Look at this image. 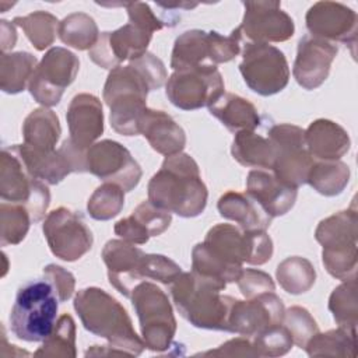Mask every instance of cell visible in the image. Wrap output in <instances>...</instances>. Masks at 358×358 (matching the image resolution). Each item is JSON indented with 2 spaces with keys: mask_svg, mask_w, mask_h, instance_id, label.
<instances>
[{
  "mask_svg": "<svg viewBox=\"0 0 358 358\" xmlns=\"http://www.w3.org/2000/svg\"><path fill=\"white\" fill-rule=\"evenodd\" d=\"M147 190L154 206L179 217H197L207 206L208 192L199 165L185 152L165 157L159 171L150 179Z\"/></svg>",
  "mask_w": 358,
  "mask_h": 358,
  "instance_id": "1",
  "label": "cell"
},
{
  "mask_svg": "<svg viewBox=\"0 0 358 358\" xmlns=\"http://www.w3.org/2000/svg\"><path fill=\"white\" fill-rule=\"evenodd\" d=\"M74 309L85 330L108 340L110 347L124 355L136 357L145 348L126 309L106 291L98 287L80 289L74 296Z\"/></svg>",
  "mask_w": 358,
  "mask_h": 358,
  "instance_id": "2",
  "label": "cell"
},
{
  "mask_svg": "<svg viewBox=\"0 0 358 358\" xmlns=\"http://www.w3.org/2000/svg\"><path fill=\"white\" fill-rule=\"evenodd\" d=\"M227 284L194 271L180 273L171 284V296L179 313L194 327L228 331V316L235 298L222 295Z\"/></svg>",
  "mask_w": 358,
  "mask_h": 358,
  "instance_id": "3",
  "label": "cell"
},
{
  "mask_svg": "<svg viewBox=\"0 0 358 358\" xmlns=\"http://www.w3.org/2000/svg\"><path fill=\"white\" fill-rule=\"evenodd\" d=\"M150 91H154L151 83L134 62L109 71L102 96L110 109L109 120L116 133L122 136L140 134L138 122L147 109Z\"/></svg>",
  "mask_w": 358,
  "mask_h": 358,
  "instance_id": "4",
  "label": "cell"
},
{
  "mask_svg": "<svg viewBox=\"0 0 358 358\" xmlns=\"http://www.w3.org/2000/svg\"><path fill=\"white\" fill-rule=\"evenodd\" d=\"M59 298L53 285L42 278L21 285L10 313L13 334L28 343L43 341L56 326Z\"/></svg>",
  "mask_w": 358,
  "mask_h": 358,
  "instance_id": "5",
  "label": "cell"
},
{
  "mask_svg": "<svg viewBox=\"0 0 358 358\" xmlns=\"http://www.w3.org/2000/svg\"><path fill=\"white\" fill-rule=\"evenodd\" d=\"M355 204L319 222L315 231L322 245V262L330 275L337 280H352L357 275L358 214Z\"/></svg>",
  "mask_w": 358,
  "mask_h": 358,
  "instance_id": "6",
  "label": "cell"
},
{
  "mask_svg": "<svg viewBox=\"0 0 358 358\" xmlns=\"http://www.w3.org/2000/svg\"><path fill=\"white\" fill-rule=\"evenodd\" d=\"M140 322L145 348L162 352L173 345L176 319L166 294L150 281L140 282L130 295Z\"/></svg>",
  "mask_w": 358,
  "mask_h": 358,
  "instance_id": "7",
  "label": "cell"
},
{
  "mask_svg": "<svg viewBox=\"0 0 358 358\" xmlns=\"http://www.w3.org/2000/svg\"><path fill=\"white\" fill-rule=\"evenodd\" d=\"M203 242L234 268H242L243 263L260 266L273 256V241L266 231H243L231 224H217L208 229Z\"/></svg>",
  "mask_w": 358,
  "mask_h": 358,
  "instance_id": "8",
  "label": "cell"
},
{
  "mask_svg": "<svg viewBox=\"0 0 358 358\" xmlns=\"http://www.w3.org/2000/svg\"><path fill=\"white\" fill-rule=\"evenodd\" d=\"M0 196L4 201L25 206L32 222H39L43 218L50 201L45 182L31 175L13 145L4 147L1 151Z\"/></svg>",
  "mask_w": 358,
  "mask_h": 358,
  "instance_id": "9",
  "label": "cell"
},
{
  "mask_svg": "<svg viewBox=\"0 0 358 358\" xmlns=\"http://www.w3.org/2000/svg\"><path fill=\"white\" fill-rule=\"evenodd\" d=\"M242 43L239 71L246 85L262 96L282 91L289 80V67L284 53L270 43Z\"/></svg>",
  "mask_w": 358,
  "mask_h": 358,
  "instance_id": "10",
  "label": "cell"
},
{
  "mask_svg": "<svg viewBox=\"0 0 358 358\" xmlns=\"http://www.w3.org/2000/svg\"><path fill=\"white\" fill-rule=\"evenodd\" d=\"M267 138L275 152L271 165L275 178L295 189L306 183L315 159L306 148L305 130L289 123L274 124L270 127Z\"/></svg>",
  "mask_w": 358,
  "mask_h": 358,
  "instance_id": "11",
  "label": "cell"
},
{
  "mask_svg": "<svg viewBox=\"0 0 358 358\" xmlns=\"http://www.w3.org/2000/svg\"><path fill=\"white\" fill-rule=\"evenodd\" d=\"M165 94L182 110L211 106L224 94V80L217 66L206 64L173 71L166 80Z\"/></svg>",
  "mask_w": 358,
  "mask_h": 358,
  "instance_id": "12",
  "label": "cell"
},
{
  "mask_svg": "<svg viewBox=\"0 0 358 358\" xmlns=\"http://www.w3.org/2000/svg\"><path fill=\"white\" fill-rule=\"evenodd\" d=\"M78 69L80 60L73 52L60 46L50 48L38 63L28 83V91L45 108L55 106L60 102L64 90L76 80Z\"/></svg>",
  "mask_w": 358,
  "mask_h": 358,
  "instance_id": "13",
  "label": "cell"
},
{
  "mask_svg": "<svg viewBox=\"0 0 358 358\" xmlns=\"http://www.w3.org/2000/svg\"><path fill=\"white\" fill-rule=\"evenodd\" d=\"M42 231L50 252L64 262H76L92 248L94 236L83 215L66 207L50 211Z\"/></svg>",
  "mask_w": 358,
  "mask_h": 358,
  "instance_id": "14",
  "label": "cell"
},
{
  "mask_svg": "<svg viewBox=\"0 0 358 358\" xmlns=\"http://www.w3.org/2000/svg\"><path fill=\"white\" fill-rule=\"evenodd\" d=\"M85 166L87 172L103 182L120 186L124 192L133 190L143 176V171L130 151L115 140L94 143L85 151Z\"/></svg>",
  "mask_w": 358,
  "mask_h": 358,
  "instance_id": "15",
  "label": "cell"
},
{
  "mask_svg": "<svg viewBox=\"0 0 358 358\" xmlns=\"http://www.w3.org/2000/svg\"><path fill=\"white\" fill-rule=\"evenodd\" d=\"M152 34L151 29L129 21L112 32L99 34L98 41L88 50V56L99 67L113 70L122 62H131L147 53Z\"/></svg>",
  "mask_w": 358,
  "mask_h": 358,
  "instance_id": "16",
  "label": "cell"
},
{
  "mask_svg": "<svg viewBox=\"0 0 358 358\" xmlns=\"http://www.w3.org/2000/svg\"><path fill=\"white\" fill-rule=\"evenodd\" d=\"M245 14L238 27L242 42L270 43L288 41L295 31L292 18L281 8L280 1H243Z\"/></svg>",
  "mask_w": 358,
  "mask_h": 358,
  "instance_id": "17",
  "label": "cell"
},
{
  "mask_svg": "<svg viewBox=\"0 0 358 358\" xmlns=\"http://www.w3.org/2000/svg\"><path fill=\"white\" fill-rule=\"evenodd\" d=\"M284 312V303L274 291L246 301L234 299L228 316V331L253 337L270 326L282 323Z\"/></svg>",
  "mask_w": 358,
  "mask_h": 358,
  "instance_id": "18",
  "label": "cell"
},
{
  "mask_svg": "<svg viewBox=\"0 0 358 358\" xmlns=\"http://www.w3.org/2000/svg\"><path fill=\"white\" fill-rule=\"evenodd\" d=\"M309 35L329 42H343L350 46L357 43V13L337 1H317L305 17Z\"/></svg>",
  "mask_w": 358,
  "mask_h": 358,
  "instance_id": "19",
  "label": "cell"
},
{
  "mask_svg": "<svg viewBox=\"0 0 358 358\" xmlns=\"http://www.w3.org/2000/svg\"><path fill=\"white\" fill-rule=\"evenodd\" d=\"M337 52L338 48L333 42L313 35L302 36L292 69L295 81L309 91L320 87L329 77Z\"/></svg>",
  "mask_w": 358,
  "mask_h": 358,
  "instance_id": "20",
  "label": "cell"
},
{
  "mask_svg": "<svg viewBox=\"0 0 358 358\" xmlns=\"http://www.w3.org/2000/svg\"><path fill=\"white\" fill-rule=\"evenodd\" d=\"M144 255L134 243L123 239H110L102 249L109 282L126 298H130L133 289L144 281L141 273Z\"/></svg>",
  "mask_w": 358,
  "mask_h": 358,
  "instance_id": "21",
  "label": "cell"
},
{
  "mask_svg": "<svg viewBox=\"0 0 358 358\" xmlns=\"http://www.w3.org/2000/svg\"><path fill=\"white\" fill-rule=\"evenodd\" d=\"M70 140L80 150H88L103 133V110L99 98L92 94H77L66 113Z\"/></svg>",
  "mask_w": 358,
  "mask_h": 358,
  "instance_id": "22",
  "label": "cell"
},
{
  "mask_svg": "<svg viewBox=\"0 0 358 358\" xmlns=\"http://www.w3.org/2000/svg\"><path fill=\"white\" fill-rule=\"evenodd\" d=\"M246 193L274 218L287 214L294 207L298 190L282 183L270 171L253 169L248 173Z\"/></svg>",
  "mask_w": 358,
  "mask_h": 358,
  "instance_id": "23",
  "label": "cell"
},
{
  "mask_svg": "<svg viewBox=\"0 0 358 358\" xmlns=\"http://www.w3.org/2000/svg\"><path fill=\"white\" fill-rule=\"evenodd\" d=\"M169 211L154 206L150 200L140 203L131 215L119 220L115 224V234L123 241L134 245H144L151 236H158L171 225Z\"/></svg>",
  "mask_w": 358,
  "mask_h": 358,
  "instance_id": "24",
  "label": "cell"
},
{
  "mask_svg": "<svg viewBox=\"0 0 358 358\" xmlns=\"http://www.w3.org/2000/svg\"><path fill=\"white\" fill-rule=\"evenodd\" d=\"M138 133L152 150L165 157L182 152L186 145L185 130L164 110L147 108L140 117Z\"/></svg>",
  "mask_w": 358,
  "mask_h": 358,
  "instance_id": "25",
  "label": "cell"
},
{
  "mask_svg": "<svg viewBox=\"0 0 358 358\" xmlns=\"http://www.w3.org/2000/svg\"><path fill=\"white\" fill-rule=\"evenodd\" d=\"M305 144L313 159L337 161L350 150L351 140L338 123L316 119L305 130Z\"/></svg>",
  "mask_w": 358,
  "mask_h": 358,
  "instance_id": "26",
  "label": "cell"
},
{
  "mask_svg": "<svg viewBox=\"0 0 358 358\" xmlns=\"http://www.w3.org/2000/svg\"><path fill=\"white\" fill-rule=\"evenodd\" d=\"M217 208L221 217L236 222L243 231H266L271 224V217L248 193L228 190L218 199Z\"/></svg>",
  "mask_w": 358,
  "mask_h": 358,
  "instance_id": "27",
  "label": "cell"
},
{
  "mask_svg": "<svg viewBox=\"0 0 358 358\" xmlns=\"http://www.w3.org/2000/svg\"><path fill=\"white\" fill-rule=\"evenodd\" d=\"M57 115L45 106L34 109L22 123L24 145L35 152H52L60 138Z\"/></svg>",
  "mask_w": 358,
  "mask_h": 358,
  "instance_id": "28",
  "label": "cell"
},
{
  "mask_svg": "<svg viewBox=\"0 0 358 358\" xmlns=\"http://www.w3.org/2000/svg\"><path fill=\"white\" fill-rule=\"evenodd\" d=\"M208 112L234 133L255 130L260 126V116L255 105L236 94L224 92L218 101L208 106Z\"/></svg>",
  "mask_w": 358,
  "mask_h": 358,
  "instance_id": "29",
  "label": "cell"
},
{
  "mask_svg": "<svg viewBox=\"0 0 358 358\" xmlns=\"http://www.w3.org/2000/svg\"><path fill=\"white\" fill-rule=\"evenodd\" d=\"M206 64H211L208 32L201 29H189L180 34L175 39L171 55V67L173 71Z\"/></svg>",
  "mask_w": 358,
  "mask_h": 358,
  "instance_id": "30",
  "label": "cell"
},
{
  "mask_svg": "<svg viewBox=\"0 0 358 358\" xmlns=\"http://www.w3.org/2000/svg\"><path fill=\"white\" fill-rule=\"evenodd\" d=\"M231 154L243 166L271 169L275 152L267 137L255 130H242L235 133Z\"/></svg>",
  "mask_w": 358,
  "mask_h": 358,
  "instance_id": "31",
  "label": "cell"
},
{
  "mask_svg": "<svg viewBox=\"0 0 358 358\" xmlns=\"http://www.w3.org/2000/svg\"><path fill=\"white\" fill-rule=\"evenodd\" d=\"M309 357L355 358L357 331L337 327L324 333H316L303 348Z\"/></svg>",
  "mask_w": 358,
  "mask_h": 358,
  "instance_id": "32",
  "label": "cell"
},
{
  "mask_svg": "<svg viewBox=\"0 0 358 358\" xmlns=\"http://www.w3.org/2000/svg\"><path fill=\"white\" fill-rule=\"evenodd\" d=\"M38 60L28 52L1 53L0 57V88L6 94H18L28 85Z\"/></svg>",
  "mask_w": 358,
  "mask_h": 358,
  "instance_id": "33",
  "label": "cell"
},
{
  "mask_svg": "<svg viewBox=\"0 0 358 358\" xmlns=\"http://www.w3.org/2000/svg\"><path fill=\"white\" fill-rule=\"evenodd\" d=\"M350 180V168L343 161H315L306 183L317 193L331 197L340 194Z\"/></svg>",
  "mask_w": 358,
  "mask_h": 358,
  "instance_id": "34",
  "label": "cell"
},
{
  "mask_svg": "<svg viewBox=\"0 0 358 358\" xmlns=\"http://www.w3.org/2000/svg\"><path fill=\"white\" fill-rule=\"evenodd\" d=\"M60 41L78 50H90L99 38V31L94 18L85 13H73L59 22Z\"/></svg>",
  "mask_w": 358,
  "mask_h": 358,
  "instance_id": "35",
  "label": "cell"
},
{
  "mask_svg": "<svg viewBox=\"0 0 358 358\" xmlns=\"http://www.w3.org/2000/svg\"><path fill=\"white\" fill-rule=\"evenodd\" d=\"M275 277L284 291L292 295H299L313 287L316 271L308 259L291 256L277 266Z\"/></svg>",
  "mask_w": 358,
  "mask_h": 358,
  "instance_id": "36",
  "label": "cell"
},
{
  "mask_svg": "<svg viewBox=\"0 0 358 358\" xmlns=\"http://www.w3.org/2000/svg\"><path fill=\"white\" fill-rule=\"evenodd\" d=\"M13 24L22 28L27 38L36 50H45L56 38L59 29L57 18L48 11H34L24 17H15Z\"/></svg>",
  "mask_w": 358,
  "mask_h": 358,
  "instance_id": "37",
  "label": "cell"
},
{
  "mask_svg": "<svg viewBox=\"0 0 358 358\" xmlns=\"http://www.w3.org/2000/svg\"><path fill=\"white\" fill-rule=\"evenodd\" d=\"M357 278L343 281L336 287L329 298V310L338 327L355 330L358 324Z\"/></svg>",
  "mask_w": 358,
  "mask_h": 358,
  "instance_id": "38",
  "label": "cell"
},
{
  "mask_svg": "<svg viewBox=\"0 0 358 358\" xmlns=\"http://www.w3.org/2000/svg\"><path fill=\"white\" fill-rule=\"evenodd\" d=\"M36 357H64L74 358L76 351V323L70 315H62L53 331L42 341V345L34 352Z\"/></svg>",
  "mask_w": 358,
  "mask_h": 358,
  "instance_id": "39",
  "label": "cell"
},
{
  "mask_svg": "<svg viewBox=\"0 0 358 358\" xmlns=\"http://www.w3.org/2000/svg\"><path fill=\"white\" fill-rule=\"evenodd\" d=\"M192 271L222 284H228L235 282L242 270L228 266L215 256L204 242H200L192 250Z\"/></svg>",
  "mask_w": 358,
  "mask_h": 358,
  "instance_id": "40",
  "label": "cell"
},
{
  "mask_svg": "<svg viewBox=\"0 0 358 358\" xmlns=\"http://www.w3.org/2000/svg\"><path fill=\"white\" fill-rule=\"evenodd\" d=\"M31 222V214L25 206L3 201L0 204V245L7 246L22 242Z\"/></svg>",
  "mask_w": 358,
  "mask_h": 358,
  "instance_id": "41",
  "label": "cell"
},
{
  "mask_svg": "<svg viewBox=\"0 0 358 358\" xmlns=\"http://www.w3.org/2000/svg\"><path fill=\"white\" fill-rule=\"evenodd\" d=\"M124 206V190L110 182L98 186L87 203L90 217L98 221H106L116 217Z\"/></svg>",
  "mask_w": 358,
  "mask_h": 358,
  "instance_id": "42",
  "label": "cell"
},
{
  "mask_svg": "<svg viewBox=\"0 0 358 358\" xmlns=\"http://www.w3.org/2000/svg\"><path fill=\"white\" fill-rule=\"evenodd\" d=\"M250 338L257 357H281L294 345L291 333L282 323L270 326Z\"/></svg>",
  "mask_w": 358,
  "mask_h": 358,
  "instance_id": "43",
  "label": "cell"
},
{
  "mask_svg": "<svg viewBox=\"0 0 358 358\" xmlns=\"http://www.w3.org/2000/svg\"><path fill=\"white\" fill-rule=\"evenodd\" d=\"M282 324L288 329L294 344L299 348H305L310 337L319 331L316 320L309 310L302 306H291L287 309L284 312Z\"/></svg>",
  "mask_w": 358,
  "mask_h": 358,
  "instance_id": "44",
  "label": "cell"
},
{
  "mask_svg": "<svg viewBox=\"0 0 358 358\" xmlns=\"http://www.w3.org/2000/svg\"><path fill=\"white\" fill-rule=\"evenodd\" d=\"M208 42H210V63L217 66L220 63H227L239 55L242 36L238 28H235L227 36L215 31H210Z\"/></svg>",
  "mask_w": 358,
  "mask_h": 358,
  "instance_id": "45",
  "label": "cell"
},
{
  "mask_svg": "<svg viewBox=\"0 0 358 358\" xmlns=\"http://www.w3.org/2000/svg\"><path fill=\"white\" fill-rule=\"evenodd\" d=\"M143 278L155 280L169 285L180 273L182 268L173 260L164 255L145 253L143 259Z\"/></svg>",
  "mask_w": 358,
  "mask_h": 358,
  "instance_id": "46",
  "label": "cell"
},
{
  "mask_svg": "<svg viewBox=\"0 0 358 358\" xmlns=\"http://www.w3.org/2000/svg\"><path fill=\"white\" fill-rule=\"evenodd\" d=\"M236 282L242 295L246 299L255 298L259 294L273 292L275 289V285L271 277L267 273L256 268H245V270L242 268Z\"/></svg>",
  "mask_w": 358,
  "mask_h": 358,
  "instance_id": "47",
  "label": "cell"
},
{
  "mask_svg": "<svg viewBox=\"0 0 358 358\" xmlns=\"http://www.w3.org/2000/svg\"><path fill=\"white\" fill-rule=\"evenodd\" d=\"M43 278L53 285L60 302H66L71 298L76 288V280L70 271L57 264H48L43 268Z\"/></svg>",
  "mask_w": 358,
  "mask_h": 358,
  "instance_id": "48",
  "label": "cell"
},
{
  "mask_svg": "<svg viewBox=\"0 0 358 358\" xmlns=\"http://www.w3.org/2000/svg\"><path fill=\"white\" fill-rule=\"evenodd\" d=\"M122 6L126 7V10H127L129 21L137 22V24L151 29L152 32L162 29L165 25V22L154 14V11L151 10V7L147 3L131 1V3H122Z\"/></svg>",
  "mask_w": 358,
  "mask_h": 358,
  "instance_id": "49",
  "label": "cell"
},
{
  "mask_svg": "<svg viewBox=\"0 0 358 358\" xmlns=\"http://www.w3.org/2000/svg\"><path fill=\"white\" fill-rule=\"evenodd\" d=\"M200 355H213V357H257V352L252 344V340L246 336L235 337L225 341L215 350L201 352Z\"/></svg>",
  "mask_w": 358,
  "mask_h": 358,
  "instance_id": "50",
  "label": "cell"
},
{
  "mask_svg": "<svg viewBox=\"0 0 358 358\" xmlns=\"http://www.w3.org/2000/svg\"><path fill=\"white\" fill-rule=\"evenodd\" d=\"M0 38H1V53H6V50L13 49V46L17 42V32L14 24L8 22L7 20L0 21Z\"/></svg>",
  "mask_w": 358,
  "mask_h": 358,
  "instance_id": "51",
  "label": "cell"
}]
</instances>
